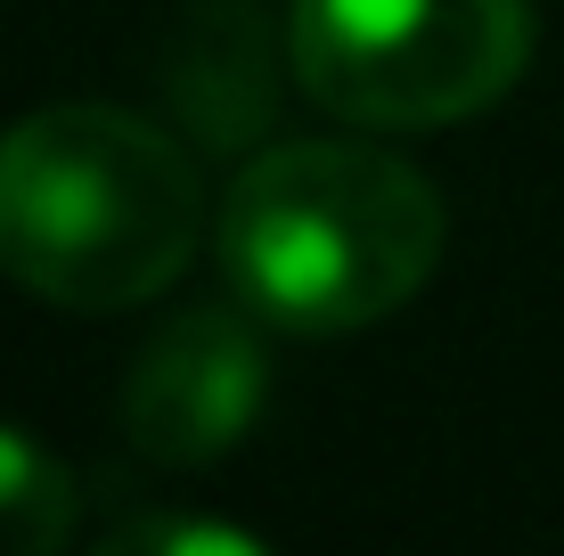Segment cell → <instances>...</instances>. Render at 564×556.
Returning a JSON list of instances; mask_svg holds the SVG:
<instances>
[{"label":"cell","instance_id":"6da1fadb","mask_svg":"<svg viewBox=\"0 0 564 556\" xmlns=\"http://www.w3.org/2000/svg\"><path fill=\"white\" fill-rule=\"evenodd\" d=\"M221 279L286 336H352L425 295L442 262V197L368 140H286L238 164L213 221Z\"/></svg>","mask_w":564,"mask_h":556},{"label":"cell","instance_id":"7a4b0ae2","mask_svg":"<svg viewBox=\"0 0 564 556\" xmlns=\"http://www.w3.org/2000/svg\"><path fill=\"white\" fill-rule=\"evenodd\" d=\"M205 188L164 123L99 99L0 131V271L57 312H131L188 271Z\"/></svg>","mask_w":564,"mask_h":556},{"label":"cell","instance_id":"3957f363","mask_svg":"<svg viewBox=\"0 0 564 556\" xmlns=\"http://www.w3.org/2000/svg\"><path fill=\"white\" fill-rule=\"evenodd\" d=\"M286 66L360 131H442L532 66V0H286Z\"/></svg>","mask_w":564,"mask_h":556},{"label":"cell","instance_id":"277c9868","mask_svg":"<svg viewBox=\"0 0 564 556\" xmlns=\"http://www.w3.org/2000/svg\"><path fill=\"white\" fill-rule=\"evenodd\" d=\"M270 319L246 303L181 312L123 385V434L155 467H213L270 410Z\"/></svg>","mask_w":564,"mask_h":556},{"label":"cell","instance_id":"5b68a950","mask_svg":"<svg viewBox=\"0 0 564 556\" xmlns=\"http://www.w3.org/2000/svg\"><path fill=\"white\" fill-rule=\"evenodd\" d=\"M74 475L0 417V556H57L74 541Z\"/></svg>","mask_w":564,"mask_h":556},{"label":"cell","instance_id":"8992f818","mask_svg":"<svg viewBox=\"0 0 564 556\" xmlns=\"http://www.w3.org/2000/svg\"><path fill=\"white\" fill-rule=\"evenodd\" d=\"M115 548H164V556H262V532L238 524H188V515H148V524H123Z\"/></svg>","mask_w":564,"mask_h":556}]
</instances>
